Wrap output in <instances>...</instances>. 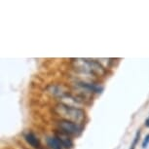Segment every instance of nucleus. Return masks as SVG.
Masks as SVG:
<instances>
[{"label": "nucleus", "mask_w": 149, "mask_h": 149, "mask_svg": "<svg viewBox=\"0 0 149 149\" xmlns=\"http://www.w3.org/2000/svg\"><path fill=\"white\" fill-rule=\"evenodd\" d=\"M74 68L84 74H88L90 76L100 77L105 75L106 70L98 61L95 60H87V58H77L72 60Z\"/></svg>", "instance_id": "obj_1"}, {"label": "nucleus", "mask_w": 149, "mask_h": 149, "mask_svg": "<svg viewBox=\"0 0 149 149\" xmlns=\"http://www.w3.org/2000/svg\"><path fill=\"white\" fill-rule=\"evenodd\" d=\"M54 111L61 119L71 121V122L77 123L79 125L85 120L86 117V113L83 109L65 104L63 102L58 103L54 107Z\"/></svg>", "instance_id": "obj_2"}, {"label": "nucleus", "mask_w": 149, "mask_h": 149, "mask_svg": "<svg viewBox=\"0 0 149 149\" xmlns=\"http://www.w3.org/2000/svg\"><path fill=\"white\" fill-rule=\"evenodd\" d=\"M57 127L58 128V131H61L63 134H68L69 136H78L82 133V127H81V125L68 120H63V119L58 120Z\"/></svg>", "instance_id": "obj_3"}, {"label": "nucleus", "mask_w": 149, "mask_h": 149, "mask_svg": "<svg viewBox=\"0 0 149 149\" xmlns=\"http://www.w3.org/2000/svg\"><path fill=\"white\" fill-rule=\"evenodd\" d=\"M48 91L51 95L57 97L64 98L72 97V94L69 91V89L65 85H63V84H61V85L60 84H58V85H50L48 87Z\"/></svg>", "instance_id": "obj_4"}, {"label": "nucleus", "mask_w": 149, "mask_h": 149, "mask_svg": "<svg viewBox=\"0 0 149 149\" xmlns=\"http://www.w3.org/2000/svg\"><path fill=\"white\" fill-rule=\"evenodd\" d=\"M75 86L77 88H79L80 90L84 91V93H87V94H94V93H102V87H100L98 85L95 83H91V82H86V81H76L74 83Z\"/></svg>", "instance_id": "obj_5"}, {"label": "nucleus", "mask_w": 149, "mask_h": 149, "mask_svg": "<svg viewBox=\"0 0 149 149\" xmlns=\"http://www.w3.org/2000/svg\"><path fill=\"white\" fill-rule=\"evenodd\" d=\"M24 139H26V141L29 143L31 147L35 148V149H40L41 148L40 139H39L34 134L31 133V132H29L27 134H26V136H24Z\"/></svg>", "instance_id": "obj_6"}, {"label": "nucleus", "mask_w": 149, "mask_h": 149, "mask_svg": "<svg viewBox=\"0 0 149 149\" xmlns=\"http://www.w3.org/2000/svg\"><path fill=\"white\" fill-rule=\"evenodd\" d=\"M55 136L61 140V142L63 143L64 148L68 149V148H71L73 146V141H72V139H70V136H68V134H63V133H61V131H58L56 133Z\"/></svg>", "instance_id": "obj_7"}, {"label": "nucleus", "mask_w": 149, "mask_h": 149, "mask_svg": "<svg viewBox=\"0 0 149 149\" xmlns=\"http://www.w3.org/2000/svg\"><path fill=\"white\" fill-rule=\"evenodd\" d=\"M47 145L49 146L51 149H63L64 148L63 143L61 142V140L58 139L57 136H48L46 139Z\"/></svg>", "instance_id": "obj_8"}, {"label": "nucleus", "mask_w": 149, "mask_h": 149, "mask_svg": "<svg viewBox=\"0 0 149 149\" xmlns=\"http://www.w3.org/2000/svg\"><path fill=\"white\" fill-rule=\"evenodd\" d=\"M139 137H140V130H139V131L136 132V136H134V140L133 144H132L131 149H134V148H136V145L137 141L139 140Z\"/></svg>", "instance_id": "obj_9"}, {"label": "nucleus", "mask_w": 149, "mask_h": 149, "mask_svg": "<svg viewBox=\"0 0 149 149\" xmlns=\"http://www.w3.org/2000/svg\"><path fill=\"white\" fill-rule=\"evenodd\" d=\"M148 144H149V134H146L145 137H144V139H143V141H142V148L145 149L148 146Z\"/></svg>", "instance_id": "obj_10"}, {"label": "nucleus", "mask_w": 149, "mask_h": 149, "mask_svg": "<svg viewBox=\"0 0 149 149\" xmlns=\"http://www.w3.org/2000/svg\"><path fill=\"white\" fill-rule=\"evenodd\" d=\"M144 125H145V127H146V128H149V117L147 118V119L145 120V123H144Z\"/></svg>", "instance_id": "obj_11"}]
</instances>
